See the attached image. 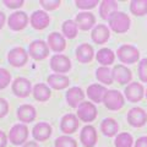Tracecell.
<instances>
[{
    "label": "cell",
    "instance_id": "obj_30",
    "mask_svg": "<svg viewBox=\"0 0 147 147\" xmlns=\"http://www.w3.org/2000/svg\"><path fill=\"white\" fill-rule=\"evenodd\" d=\"M96 77L97 80L103 85H112L113 84V75L112 70L109 69V66H100L96 70Z\"/></svg>",
    "mask_w": 147,
    "mask_h": 147
},
{
    "label": "cell",
    "instance_id": "obj_26",
    "mask_svg": "<svg viewBox=\"0 0 147 147\" xmlns=\"http://www.w3.org/2000/svg\"><path fill=\"white\" fill-rule=\"evenodd\" d=\"M47 82L49 84V87L54 90H64L70 85V79L65 75H60V74H52L48 76Z\"/></svg>",
    "mask_w": 147,
    "mask_h": 147
},
{
    "label": "cell",
    "instance_id": "obj_8",
    "mask_svg": "<svg viewBox=\"0 0 147 147\" xmlns=\"http://www.w3.org/2000/svg\"><path fill=\"white\" fill-rule=\"evenodd\" d=\"M7 61L13 67H22L28 61V53L22 47L12 48L7 53Z\"/></svg>",
    "mask_w": 147,
    "mask_h": 147
},
{
    "label": "cell",
    "instance_id": "obj_33",
    "mask_svg": "<svg viewBox=\"0 0 147 147\" xmlns=\"http://www.w3.org/2000/svg\"><path fill=\"white\" fill-rule=\"evenodd\" d=\"M132 144H134V140H132V136L129 132L118 134L115 140H114V146L115 147H132Z\"/></svg>",
    "mask_w": 147,
    "mask_h": 147
},
{
    "label": "cell",
    "instance_id": "obj_18",
    "mask_svg": "<svg viewBox=\"0 0 147 147\" xmlns=\"http://www.w3.org/2000/svg\"><path fill=\"white\" fill-rule=\"evenodd\" d=\"M50 17L44 10H37L31 15L30 17V24L34 30H44L49 26Z\"/></svg>",
    "mask_w": 147,
    "mask_h": 147
},
{
    "label": "cell",
    "instance_id": "obj_16",
    "mask_svg": "<svg viewBox=\"0 0 147 147\" xmlns=\"http://www.w3.org/2000/svg\"><path fill=\"white\" fill-rule=\"evenodd\" d=\"M75 24L77 25V28L81 31H88L96 25V16L92 12L82 11L79 12L75 17Z\"/></svg>",
    "mask_w": 147,
    "mask_h": 147
},
{
    "label": "cell",
    "instance_id": "obj_5",
    "mask_svg": "<svg viewBox=\"0 0 147 147\" xmlns=\"http://www.w3.org/2000/svg\"><path fill=\"white\" fill-rule=\"evenodd\" d=\"M28 55L34 60H44L49 57V47L44 40H33L28 45Z\"/></svg>",
    "mask_w": 147,
    "mask_h": 147
},
{
    "label": "cell",
    "instance_id": "obj_40",
    "mask_svg": "<svg viewBox=\"0 0 147 147\" xmlns=\"http://www.w3.org/2000/svg\"><path fill=\"white\" fill-rule=\"evenodd\" d=\"M9 109H10V107H9L7 100L5 98H0V119L7 115Z\"/></svg>",
    "mask_w": 147,
    "mask_h": 147
},
{
    "label": "cell",
    "instance_id": "obj_11",
    "mask_svg": "<svg viewBox=\"0 0 147 147\" xmlns=\"http://www.w3.org/2000/svg\"><path fill=\"white\" fill-rule=\"evenodd\" d=\"M125 98L131 103H137L145 97V88L139 82H130L124 90Z\"/></svg>",
    "mask_w": 147,
    "mask_h": 147
},
{
    "label": "cell",
    "instance_id": "obj_3",
    "mask_svg": "<svg viewBox=\"0 0 147 147\" xmlns=\"http://www.w3.org/2000/svg\"><path fill=\"white\" fill-rule=\"evenodd\" d=\"M102 103L109 110H120L124 107V104H125V98L119 91L108 90Z\"/></svg>",
    "mask_w": 147,
    "mask_h": 147
},
{
    "label": "cell",
    "instance_id": "obj_12",
    "mask_svg": "<svg viewBox=\"0 0 147 147\" xmlns=\"http://www.w3.org/2000/svg\"><path fill=\"white\" fill-rule=\"evenodd\" d=\"M126 119L132 127H142L147 123V113L140 107H134L127 112Z\"/></svg>",
    "mask_w": 147,
    "mask_h": 147
},
{
    "label": "cell",
    "instance_id": "obj_44",
    "mask_svg": "<svg viewBox=\"0 0 147 147\" xmlns=\"http://www.w3.org/2000/svg\"><path fill=\"white\" fill-rule=\"evenodd\" d=\"M22 147H39V146H38V144H37V142H34V141H27L26 144L22 145Z\"/></svg>",
    "mask_w": 147,
    "mask_h": 147
},
{
    "label": "cell",
    "instance_id": "obj_22",
    "mask_svg": "<svg viewBox=\"0 0 147 147\" xmlns=\"http://www.w3.org/2000/svg\"><path fill=\"white\" fill-rule=\"evenodd\" d=\"M107 91L108 90L105 88V86L99 85V84H93L87 87L86 94L93 103H102Z\"/></svg>",
    "mask_w": 147,
    "mask_h": 147
},
{
    "label": "cell",
    "instance_id": "obj_7",
    "mask_svg": "<svg viewBox=\"0 0 147 147\" xmlns=\"http://www.w3.org/2000/svg\"><path fill=\"white\" fill-rule=\"evenodd\" d=\"M50 69L55 74H66L71 69V60L66 55L63 54H55L50 58Z\"/></svg>",
    "mask_w": 147,
    "mask_h": 147
},
{
    "label": "cell",
    "instance_id": "obj_14",
    "mask_svg": "<svg viewBox=\"0 0 147 147\" xmlns=\"http://www.w3.org/2000/svg\"><path fill=\"white\" fill-rule=\"evenodd\" d=\"M80 126V120L77 119V117L75 114H65L61 120H60V130L61 132H64L65 135H69L70 136L71 134L77 131V129Z\"/></svg>",
    "mask_w": 147,
    "mask_h": 147
},
{
    "label": "cell",
    "instance_id": "obj_32",
    "mask_svg": "<svg viewBox=\"0 0 147 147\" xmlns=\"http://www.w3.org/2000/svg\"><path fill=\"white\" fill-rule=\"evenodd\" d=\"M130 11L135 16H144L147 13V0H132L130 1Z\"/></svg>",
    "mask_w": 147,
    "mask_h": 147
},
{
    "label": "cell",
    "instance_id": "obj_9",
    "mask_svg": "<svg viewBox=\"0 0 147 147\" xmlns=\"http://www.w3.org/2000/svg\"><path fill=\"white\" fill-rule=\"evenodd\" d=\"M30 22V17L25 11H15L7 18V26L12 31H22Z\"/></svg>",
    "mask_w": 147,
    "mask_h": 147
},
{
    "label": "cell",
    "instance_id": "obj_41",
    "mask_svg": "<svg viewBox=\"0 0 147 147\" xmlns=\"http://www.w3.org/2000/svg\"><path fill=\"white\" fill-rule=\"evenodd\" d=\"M135 147H147V136L139 137L135 142Z\"/></svg>",
    "mask_w": 147,
    "mask_h": 147
},
{
    "label": "cell",
    "instance_id": "obj_19",
    "mask_svg": "<svg viewBox=\"0 0 147 147\" xmlns=\"http://www.w3.org/2000/svg\"><path fill=\"white\" fill-rule=\"evenodd\" d=\"M47 44H48L49 49H52L55 53H61L66 48L65 37L61 33H59V32H52V33L48 36Z\"/></svg>",
    "mask_w": 147,
    "mask_h": 147
},
{
    "label": "cell",
    "instance_id": "obj_38",
    "mask_svg": "<svg viewBox=\"0 0 147 147\" xmlns=\"http://www.w3.org/2000/svg\"><path fill=\"white\" fill-rule=\"evenodd\" d=\"M139 77L142 82L147 84V58L139 63Z\"/></svg>",
    "mask_w": 147,
    "mask_h": 147
},
{
    "label": "cell",
    "instance_id": "obj_10",
    "mask_svg": "<svg viewBox=\"0 0 147 147\" xmlns=\"http://www.w3.org/2000/svg\"><path fill=\"white\" fill-rule=\"evenodd\" d=\"M12 93L18 98H26L28 97L30 93L32 92V84L30 80H27L26 77H17L13 80L11 85Z\"/></svg>",
    "mask_w": 147,
    "mask_h": 147
},
{
    "label": "cell",
    "instance_id": "obj_36",
    "mask_svg": "<svg viewBox=\"0 0 147 147\" xmlns=\"http://www.w3.org/2000/svg\"><path fill=\"white\" fill-rule=\"evenodd\" d=\"M75 4H76V6L79 9L88 11L90 9H93V7L97 6L99 4V1L98 0H76Z\"/></svg>",
    "mask_w": 147,
    "mask_h": 147
},
{
    "label": "cell",
    "instance_id": "obj_2",
    "mask_svg": "<svg viewBox=\"0 0 147 147\" xmlns=\"http://www.w3.org/2000/svg\"><path fill=\"white\" fill-rule=\"evenodd\" d=\"M28 134H30L28 127L26 126V124H16V125H13L10 129V132L7 135V140L13 146H20L27 142Z\"/></svg>",
    "mask_w": 147,
    "mask_h": 147
},
{
    "label": "cell",
    "instance_id": "obj_31",
    "mask_svg": "<svg viewBox=\"0 0 147 147\" xmlns=\"http://www.w3.org/2000/svg\"><path fill=\"white\" fill-rule=\"evenodd\" d=\"M61 31H63V36L65 38L74 39L77 36L79 28H77V25L75 24L74 20H66V21H64V24L61 26Z\"/></svg>",
    "mask_w": 147,
    "mask_h": 147
},
{
    "label": "cell",
    "instance_id": "obj_21",
    "mask_svg": "<svg viewBox=\"0 0 147 147\" xmlns=\"http://www.w3.org/2000/svg\"><path fill=\"white\" fill-rule=\"evenodd\" d=\"M37 117V110L31 104H22L17 109V119L21 123H32Z\"/></svg>",
    "mask_w": 147,
    "mask_h": 147
},
{
    "label": "cell",
    "instance_id": "obj_1",
    "mask_svg": "<svg viewBox=\"0 0 147 147\" xmlns=\"http://www.w3.org/2000/svg\"><path fill=\"white\" fill-rule=\"evenodd\" d=\"M108 24H109L110 30L114 31L115 33H125L130 28L131 21H130V17L125 12L117 11L108 20Z\"/></svg>",
    "mask_w": 147,
    "mask_h": 147
},
{
    "label": "cell",
    "instance_id": "obj_43",
    "mask_svg": "<svg viewBox=\"0 0 147 147\" xmlns=\"http://www.w3.org/2000/svg\"><path fill=\"white\" fill-rule=\"evenodd\" d=\"M5 21H6V17H5V13L3 11H0V31L3 30L4 25H5Z\"/></svg>",
    "mask_w": 147,
    "mask_h": 147
},
{
    "label": "cell",
    "instance_id": "obj_28",
    "mask_svg": "<svg viewBox=\"0 0 147 147\" xmlns=\"http://www.w3.org/2000/svg\"><path fill=\"white\" fill-rule=\"evenodd\" d=\"M96 59L102 66H109L112 65L115 60V54L112 49L109 48H102L99 49L97 54H96Z\"/></svg>",
    "mask_w": 147,
    "mask_h": 147
},
{
    "label": "cell",
    "instance_id": "obj_15",
    "mask_svg": "<svg viewBox=\"0 0 147 147\" xmlns=\"http://www.w3.org/2000/svg\"><path fill=\"white\" fill-rule=\"evenodd\" d=\"M98 141L97 130L92 125H86L80 132V142L85 147H94Z\"/></svg>",
    "mask_w": 147,
    "mask_h": 147
},
{
    "label": "cell",
    "instance_id": "obj_20",
    "mask_svg": "<svg viewBox=\"0 0 147 147\" xmlns=\"http://www.w3.org/2000/svg\"><path fill=\"white\" fill-rule=\"evenodd\" d=\"M85 93L82 88L80 87H71V88H69V91L66 92V102L67 104L70 105L71 108H77L79 105L84 102L85 99Z\"/></svg>",
    "mask_w": 147,
    "mask_h": 147
},
{
    "label": "cell",
    "instance_id": "obj_29",
    "mask_svg": "<svg viewBox=\"0 0 147 147\" xmlns=\"http://www.w3.org/2000/svg\"><path fill=\"white\" fill-rule=\"evenodd\" d=\"M32 93H33V97L38 102H47L52 96V91H50L49 86H47L45 84H37L33 90H32Z\"/></svg>",
    "mask_w": 147,
    "mask_h": 147
},
{
    "label": "cell",
    "instance_id": "obj_34",
    "mask_svg": "<svg viewBox=\"0 0 147 147\" xmlns=\"http://www.w3.org/2000/svg\"><path fill=\"white\" fill-rule=\"evenodd\" d=\"M55 147H77V142L75 139H72L69 135L59 136L57 140L54 141Z\"/></svg>",
    "mask_w": 147,
    "mask_h": 147
},
{
    "label": "cell",
    "instance_id": "obj_37",
    "mask_svg": "<svg viewBox=\"0 0 147 147\" xmlns=\"http://www.w3.org/2000/svg\"><path fill=\"white\" fill-rule=\"evenodd\" d=\"M39 3H40V5L43 6V9L49 10V11L57 10V9L61 5L60 0H40Z\"/></svg>",
    "mask_w": 147,
    "mask_h": 147
},
{
    "label": "cell",
    "instance_id": "obj_25",
    "mask_svg": "<svg viewBox=\"0 0 147 147\" xmlns=\"http://www.w3.org/2000/svg\"><path fill=\"white\" fill-rule=\"evenodd\" d=\"M118 10V3L114 0H103L99 3V15L103 20H109Z\"/></svg>",
    "mask_w": 147,
    "mask_h": 147
},
{
    "label": "cell",
    "instance_id": "obj_24",
    "mask_svg": "<svg viewBox=\"0 0 147 147\" xmlns=\"http://www.w3.org/2000/svg\"><path fill=\"white\" fill-rule=\"evenodd\" d=\"M94 57V50L91 44L82 43L76 48V59L82 64L90 63Z\"/></svg>",
    "mask_w": 147,
    "mask_h": 147
},
{
    "label": "cell",
    "instance_id": "obj_27",
    "mask_svg": "<svg viewBox=\"0 0 147 147\" xmlns=\"http://www.w3.org/2000/svg\"><path fill=\"white\" fill-rule=\"evenodd\" d=\"M100 131L103 132L104 136H108V137L117 136L118 131H119V124L115 119L105 118L104 120L100 123Z\"/></svg>",
    "mask_w": 147,
    "mask_h": 147
},
{
    "label": "cell",
    "instance_id": "obj_35",
    "mask_svg": "<svg viewBox=\"0 0 147 147\" xmlns=\"http://www.w3.org/2000/svg\"><path fill=\"white\" fill-rule=\"evenodd\" d=\"M11 84V74L6 69L0 67V90H4Z\"/></svg>",
    "mask_w": 147,
    "mask_h": 147
},
{
    "label": "cell",
    "instance_id": "obj_42",
    "mask_svg": "<svg viewBox=\"0 0 147 147\" xmlns=\"http://www.w3.org/2000/svg\"><path fill=\"white\" fill-rule=\"evenodd\" d=\"M7 141V135L3 130H0V147H6Z\"/></svg>",
    "mask_w": 147,
    "mask_h": 147
},
{
    "label": "cell",
    "instance_id": "obj_4",
    "mask_svg": "<svg viewBox=\"0 0 147 147\" xmlns=\"http://www.w3.org/2000/svg\"><path fill=\"white\" fill-rule=\"evenodd\" d=\"M117 55L119 60L124 64H135L140 58V50L134 45L123 44L118 48Z\"/></svg>",
    "mask_w": 147,
    "mask_h": 147
},
{
    "label": "cell",
    "instance_id": "obj_6",
    "mask_svg": "<svg viewBox=\"0 0 147 147\" xmlns=\"http://www.w3.org/2000/svg\"><path fill=\"white\" fill-rule=\"evenodd\" d=\"M97 108L96 105L91 102H82L79 107H77V113L76 117L79 120L84 123H92L97 118Z\"/></svg>",
    "mask_w": 147,
    "mask_h": 147
},
{
    "label": "cell",
    "instance_id": "obj_39",
    "mask_svg": "<svg viewBox=\"0 0 147 147\" xmlns=\"http://www.w3.org/2000/svg\"><path fill=\"white\" fill-rule=\"evenodd\" d=\"M3 3L9 9H20L25 4L24 0H4Z\"/></svg>",
    "mask_w": 147,
    "mask_h": 147
},
{
    "label": "cell",
    "instance_id": "obj_23",
    "mask_svg": "<svg viewBox=\"0 0 147 147\" xmlns=\"http://www.w3.org/2000/svg\"><path fill=\"white\" fill-rule=\"evenodd\" d=\"M91 37L96 44H104L105 42H108L110 37V31L105 25H96L92 30Z\"/></svg>",
    "mask_w": 147,
    "mask_h": 147
},
{
    "label": "cell",
    "instance_id": "obj_45",
    "mask_svg": "<svg viewBox=\"0 0 147 147\" xmlns=\"http://www.w3.org/2000/svg\"><path fill=\"white\" fill-rule=\"evenodd\" d=\"M145 96H146V98H147V90L145 91Z\"/></svg>",
    "mask_w": 147,
    "mask_h": 147
},
{
    "label": "cell",
    "instance_id": "obj_13",
    "mask_svg": "<svg viewBox=\"0 0 147 147\" xmlns=\"http://www.w3.org/2000/svg\"><path fill=\"white\" fill-rule=\"evenodd\" d=\"M112 75L113 80L118 82L119 85H129L132 79L131 70L127 69L125 65H123V64H118L112 69Z\"/></svg>",
    "mask_w": 147,
    "mask_h": 147
},
{
    "label": "cell",
    "instance_id": "obj_17",
    "mask_svg": "<svg viewBox=\"0 0 147 147\" xmlns=\"http://www.w3.org/2000/svg\"><path fill=\"white\" fill-rule=\"evenodd\" d=\"M52 132H53L52 126L45 121L37 123L33 126V129H32V136H33V139L36 141H39V142L47 141L52 136Z\"/></svg>",
    "mask_w": 147,
    "mask_h": 147
}]
</instances>
